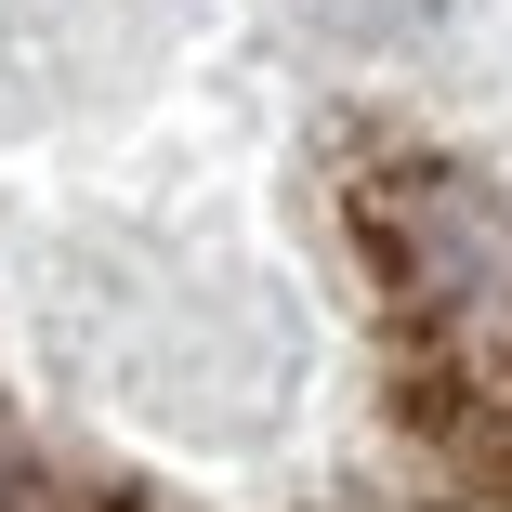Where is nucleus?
Listing matches in <instances>:
<instances>
[{"label":"nucleus","instance_id":"obj_1","mask_svg":"<svg viewBox=\"0 0 512 512\" xmlns=\"http://www.w3.org/2000/svg\"><path fill=\"white\" fill-rule=\"evenodd\" d=\"M368 250L421 289L447 329H473L486 302H512V211H499L486 184L434 171V158H407V171L368 184Z\"/></svg>","mask_w":512,"mask_h":512},{"label":"nucleus","instance_id":"obj_2","mask_svg":"<svg viewBox=\"0 0 512 512\" xmlns=\"http://www.w3.org/2000/svg\"><path fill=\"white\" fill-rule=\"evenodd\" d=\"M14 473H27V460H14V421H0V512H14Z\"/></svg>","mask_w":512,"mask_h":512}]
</instances>
